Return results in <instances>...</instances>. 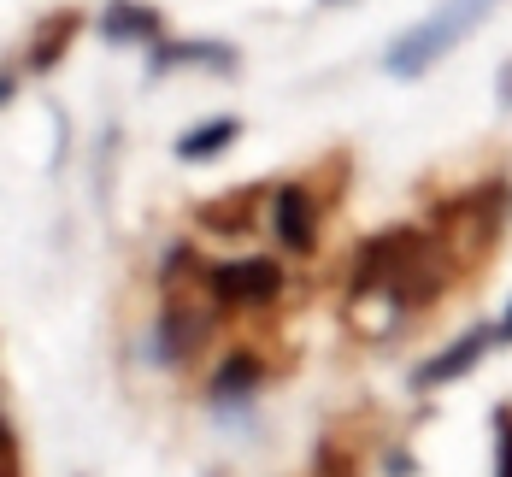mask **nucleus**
I'll return each mask as SVG.
<instances>
[{
	"label": "nucleus",
	"instance_id": "1",
	"mask_svg": "<svg viewBox=\"0 0 512 477\" xmlns=\"http://www.w3.org/2000/svg\"><path fill=\"white\" fill-rule=\"evenodd\" d=\"M489 6H495V0H448L436 18H424L418 30H407V36L395 42V53H389V71H395V77H418L424 65H436L442 53L454 48L471 24H483V18H489Z\"/></svg>",
	"mask_w": 512,
	"mask_h": 477
},
{
	"label": "nucleus",
	"instance_id": "2",
	"mask_svg": "<svg viewBox=\"0 0 512 477\" xmlns=\"http://www.w3.org/2000/svg\"><path fill=\"white\" fill-rule=\"evenodd\" d=\"M218 289L224 295H242V301H265L277 289V271L271 265H230V271H218Z\"/></svg>",
	"mask_w": 512,
	"mask_h": 477
},
{
	"label": "nucleus",
	"instance_id": "3",
	"mask_svg": "<svg viewBox=\"0 0 512 477\" xmlns=\"http://www.w3.org/2000/svg\"><path fill=\"white\" fill-rule=\"evenodd\" d=\"M489 348V336H465V342H454L436 366H424V383H448L454 371H465V366H477V354Z\"/></svg>",
	"mask_w": 512,
	"mask_h": 477
},
{
	"label": "nucleus",
	"instance_id": "4",
	"mask_svg": "<svg viewBox=\"0 0 512 477\" xmlns=\"http://www.w3.org/2000/svg\"><path fill=\"white\" fill-rule=\"evenodd\" d=\"M277 236H289L295 248H307V201H301V189L277 195Z\"/></svg>",
	"mask_w": 512,
	"mask_h": 477
},
{
	"label": "nucleus",
	"instance_id": "5",
	"mask_svg": "<svg viewBox=\"0 0 512 477\" xmlns=\"http://www.w3.org/2000/svg\"><path fill=\"white\" fill-rule=\"evenodd\" d=\"M224 136H236V124H230V118L206 124V130H195V136H183V148H177V154H183V159H206V154H218V148H224Z\"/></svg>",
	"mask_w": 512,
	"mask_h": 477
},
{
	"label": "nucleus",
	"instance_id": "6",
	"mask_svg": "<svg viewBox=\"0 0 512 477\" xmlns=\"http://www.w3.org/2000/svg\"><path fill=\"white\" fill-rule=\"evenodd\" d=\"M501 336H512V313H507V330H501Z\"/></svg>",
	"mask_w": 512,
	"mask_h": 477
}]
</instances>
